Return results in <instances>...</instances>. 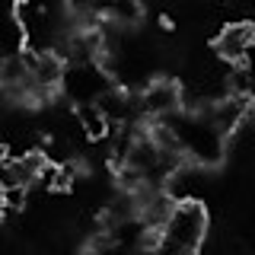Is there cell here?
<instances>
[{
  "label": "cell",
  "mask_w": 255,
  "mask_h": 255,
  "mask_svg": "<svg viewBox=\"0 0 255 255\" xmlns=\"http://www.w3.org/2000/svg\"><path fill=\"white\" fill-rule=\"evenodd\" d=\"M159 128L169 134V140L185 156V163L198 166V169L217 166L227 156V131L204 109H182L175 115L163 118Z\"/></svg>",
  "instance_id": "obj_1"
},
{
  "label": "cell",
  "mask_w": 255,
  "mask_h": 255,
  "mask_svg": "<svg viewBox=\"0 0 255 255\" xmlns=\"http://www.w3.org/2000/svg\"><path fill=\"white\" fill-rule=\"evenodd\" d=\"M207 236V207L195 198L175 201L172 214L159 227L153 252L156 255H198Z\"/></svg>",
  "instance_id": "obj_2"
},
{
  "label": "cell",
  "mask_w": 255,
  "mask_h": 255,
  "mask_svg": "<svg viewBox=\"0 0 255 255\" xmlns=\"http://www.w3.org/2000/svg\"><path fill=\"white\" fill-rule=\"evenodd\" d=\"M109 90H112V80H109V70L102 67V61H67L61 93L74 106L102 102V96Z\"/></svg>",
  "instance_id": "obj_3"
},
{
  "label": "cell",
  "mask_w": 255,
  "mask_h": 255,
  "mask_svg": "<svg viewBox=\"0 0 255 255\" xmlns=\"http://www.w3.org/2000/svg\"><path fill=\"white\" fill-rule=\"evenodd\" d=\"M140 109H143L147 118H156V122L182 112V86L175 83V80H169V77L150 80V83L140 90Z\"/></svg>",
  "instance_id": "obj_4"
},
{
  "label": "cell",
  "mask_w": 255,
  "mask_h": 255,
  "mask_svg": "<svg viewBox=\"0 0 255 255\" xmlns=\"http://www.w3.org/2000/svg\"><path fill=\"white\" fill-rule=\"evenodd\" d=\"M214 51L220 61H227L230 67L239 61H246L249 54H255V29L249 22H230L220 29V35L214 38Z\"/></svg>",
  "instance_id": "obj_5"
},
{
  "label": "cell",
  "mask_w": 255,
  "mask_h": 255,
  "mask_svg": "<svg viewBox=\"0 0 255 255\" xmlns=\"http://www.w3.org/2000/svg\"><path fill=\"white\" fill-rule=\"evenodd\" d=\"M48 166L42 153H13L3 163V188H29L45 179Z\"/></svg>",
  "instance_id": "obj_6"
},
{
  "label": "cell",
  "mask_w": 255,
  "mask_h": 255,
  "mask_svg": "<svg viewBox=\"0 0 255 255\" xmlns=\"http://www.w3.org/2000/svg\"><path fill=\"white\" fill-rule=\"evenodd\" d=\"M227 93L236 96V99L243 102H255V54H249L246 61H239L230 67L227 74Z\"/></svg>",
  "instance_id": "obj_7"
},
{
  "label": "cell",
  "mask_w": 255,
  "mask_h": 255,
  "mask_svg": "<svg viewBox=\"0 0 255 255\" xmlns=\"http://www.w3.org/2000/svg\"><path fill=\"white\" fill-rule=\"evenodd\" d=\"M77 122H80V128H83L90 137H106L109 128H112L109 115L102 112L99 102H90V106H77Z\"/></svg>",
  "instance_id": "obj_8"
},
{
  "label": "cell",
  "mask_w": 255,
  "mask_h": 255,
  "mask_svg": "<svg viewBox=\"0 0 255 255\" xmlns=\"http://www.w3.org/2000/svg\"><path fill=\"white\" fill-rule=\"evenodd\" d=\"M140 16H143V3H140V0H112V10H109L106 22L131 29V26L140 22Z\"/></svg>",
  "instance_id": "obj_9"
},
{
  "label": "cell",
  "mask_w": 255,
  "mask_h": 255,
  "mask_svg": "<svg viewBox=\"0 0 255 255\" xmlns=\"http://www.w3.org/2000/svg\"><path fill=\"white\" fill-rule=\"evenodd\" d=\"M70 10L80 19H109L112 0H70Z\"/></svg>",
  "instance_id": "obj_10"
}]
</instances>
